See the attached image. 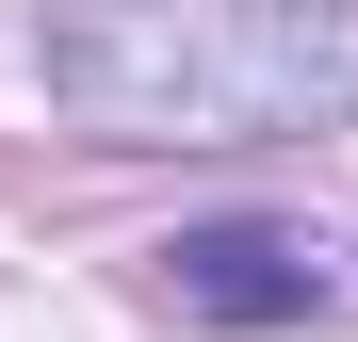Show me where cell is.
<instances>
[{
    "label": "cell",
    "mask_w": 358,
    "mask_h": 342,
    "mask_svg": "<svg viewBox=\"0 0 358 342\" xmlns=\"http://www.w3.org/2000/svg\"><path fill=\"white\" fill-rule=\"evenodd\" d=\"M147 294L179 326H310L358 294V261L326 245V228H277V212H228V228H179V245H147Z\"/></svg>",
    "instance_id": "7a4b0ae2"
},
{
    "label": "cell",
    "mask_w": 358,
    "mask_h": 342,
    "mask_svg": "<svg viewBox=\"0 0 358 342\" xmlns=\"http://www.w3.org/2000/svg\"><path fill=\"white\" fill-rule=\"evenodd\" d=\"M33 66L98 147H277L358 114V0H49Z\"/></svg>",
    "instance_id": "6da1fadb"
}]
</instances>
